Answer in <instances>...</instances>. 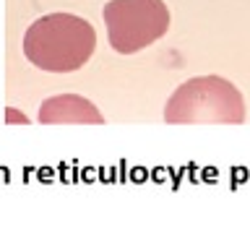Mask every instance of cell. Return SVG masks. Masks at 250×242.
I'll use <instances>...</instances> for the list:
<instances>
[{"mask_svg":"<svg viewBox=\"0 0 250 242\" xmlns=\"http://www.w3.org/2000/svg\"><path fill=\"white\" fill-rule=\"evenodd\" d=\"M97 31L89 21L70 13H52L34 21L23 34V55L47 73H73L91 60Z\"/></svg>","mask_w":250,"mask_h":242,"instance_id":"6da1fadb","label":"cell"},{"mask_svg":"<svg viewBox=\"0 0 250 242\" xmlns=\"http://www.w3.org/2000/svg\"><path fill=\"white\" fill-rule=\"evenodd\" d=\"M39 122L44 125H58V122H78V125H102L104 117L89 99L78 94H60V97L47 99L39 107Z\"/></svg>","mask_w":250,"mask_h":242,"instance_id":"277c9868","label":"cell"},{"mask_svg":"<svg viewBox=\"0 0 250 242\" xmlns=\"http://www.w3.org/2000/svg\"><path fill=\"white\" fill-rule=\"evenodd\" d=\"M164 120L169 125H240L245 120V101L229 81L219 76H203L183 83L172 94L164 107Z\"/></svg>","mask_w":250,"mask_h":242,"instance_id":"7a4b0ae2","label":"cell"},{"mask_svg":"<svg viewBox=\"0 0 250 242\" xmlns=\"http://www.w3.org/2000/svg\"><path fill=\"white\" fill-rule=\"evenodd\" d=\"M102 16L109 44L120 55L146 50L169 29V11L164 0H109Z\"/></svg>","mask_w":250,"mask_h":242,"instance_id":"3957f363","label":"cell"},{"mask_svg":"<svg viewBox=\"0 0 250 242\" xmlns=\"http://www.w3.org/2000/svg\"><path fill=\"white\" fill-rule=\"evenodd\" d=\"M5 120H8V122H26V117L19 115L16 109H8V117H5Z\"/></svg>","mask_w":250,"mask_h":242,"instance_id":"5b68a950","label":"cell"}]
</instances>
